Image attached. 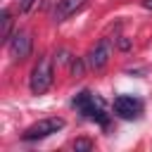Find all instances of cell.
Returning a JSON list of instances; mask_svg holds the SVG:
<instances>
[{"label":"cell","mask_w":152,"mask_h":152,"mask_svg":"<svg viewBox=\"0 0 152 152\" xmlns=\"http://www.w3.org/2000/svg\"><path fill=\"white\" fill-rule=\"evenodd\" d=\"M74 107H76L86 119H90V121H95V124H100V126H107V124H109V114L104 112L102 100L95 97V95L88 93V90H81V93L74 97Z\"/></svg>","instance_id":"obj_1"},{"label":"cell","mask_w":152,"mask_h":152,"mask_svg":"<svg viewBox=\"0 0 152 152\" xmlns=\"http://www.w3.org/2000/svg\"><path fill=\"white\" fill-rule=\"evenodd\" d=\"M28 86H31L33 95L48 93V88L52 86V62H50V57H40L38 59V64L31 71V83Z\"/></svg>","instance_id":"obj_2"},{"label":"cell","mask_w":152,"mask_h":152,"mask_svg":"<svg viewBox=\"0 0 152 152\" xmlns=\"http://www.w3.org/2000/svg\"><path fill=\"white\" fill-rule=\"evenodd\" d=\"M62 128H64V119L62 116H50V119H40L33 126H28L21 133V138L28 140V142L31 140H43V138H48V135H52V133H57Z\"/></svg>","instance_id":"obj_3"},{"label":"cell","mask_w":152,"mask_h":152,"mask_svg":"<svg viewBox=\"0 0 152 152\" xmlns=\"http://www.w3.org/2000/svg\"><path fill=\"white\" fill-rule=\"evenodd\" d=\"M114 114L121 116V119H135L140 112H142V100L133 97V95H119L114 97Z\"/></svg>","instance_id":"obj_4"},{"label":"cell","mask_w":152,"mask_h":152,"mask_svg":"<svg viewBox=\"0 0 152 152\" xmlns=\"http://www.w3.org/2000/svg\"><path fill=\"white\" fill-rule=\"evenodd\" d=\"M109 55H112V40H109V38H102V40L88 52L86 64H88L90 69L100 71V69H104V64L109 62Z\"/></svg>","instance_id":"obj_5"},{"label":"cell","mask_w":152,"mask_h":152,"mask_svg":"<svg viewBox=\"0 0 152 152\" xmlns=\"http://www.w3.org/2000/svg\"><path fill=\"white\" fill-rule=\"evenodd\" d=\"M7 48H10V55L14 59H26L31 55V33H26V31L14 33L7 40Z\"/></svg>","instance_id":"obj_6"},{"label":"cell","mask_w":152,"mask_h":152,"mask_svg":"<svg viewBox=\"0 0 152 152\" xmlns=\"http://www.w3.org/2000/svg\"><path fill=\"white\" fill-rule=\"evenodd\" d=\"M81 7V0H57L55 7V21H64L71 12H76Z\"/></svg>","instance_id":"obj_7"},{"label":"cell","mask_w":152,"mask_h":152,"mask_svg":"<svg viewBox=\"0 0 152 152\" xmlns=\"http://www.w3.org/2000/svg\"><path fill=\"white\" fill-rule=\"evenodd\" d=\"M0 24H2V33H0V36H2V40L7 43V40L12 38V17H10L7 10L0 12Z\"/></svg>","instance_id":"obj_8"},{"label":"cell","mask_w":152,"mask_h":152,"mask_svg":"<svg viewBox=\"0 0 152 152\" xmlns=\"http://www.w3.org/2000/svg\"><path fill=\"white\" fill-rule=\"evenodd\" d=\"M74 150H76V152H90V150H93V142L86 140V138H78V140L74 142Z\"/></svg>","instance_id":"obj_9"},{"label":"cell","mask_w":152,"mask_h":152,"mask_svg":"<svg viewBox=\"0 0 152 152\" xmlns=\"http://www.w3.org/2000/svg\"><path fill=\"white\" fill-rule=\"evenodd\" d=\"M83 69H86V62H83L81 57H76V59L71 62V71H74V76H83Z\"/></svg>","instance_id":"obj_10"},{"label":"cell","mask_w":152,"mask_h":152,"mask_svg":"<svg viewBox=\"0 0 152 152\" xmlns=\"http://www.w3.org/2000/svg\"><path fill=\"white\" fill-rule=\"evenodd\" d=\"M33 5H36V0H19V10L21 12H31Z\"/></svg>","instance_id":"obj_11"},{"label":"cell","mask_w":152,"mask_h":152,"mask_svg":"<svg viewBox=\"0 0 152 152\" xmlns=\"http://www.w3.org/2000/svg\"><path fill=\"white\" fill-rule=\"evenodd\" d=\"M116 43H119V48H121V50H128V48H131V40H126L124 36H121V38H119Z\"/></svg>","instance_id":"obj_12"},{"label":"cell","mask_w":152,"mask_h":152,"mask_svg":"<svg viewBox=\"0 0 152 152\" xmlns=\"http://www.w3.org/2000/svg\"><path fill=\"white\" fill-rule=\"evenodd\" d=\"M142 7L145 10H152V0H142Z\"/></svg>","instance_id":"obj_13"}]
</instances>
